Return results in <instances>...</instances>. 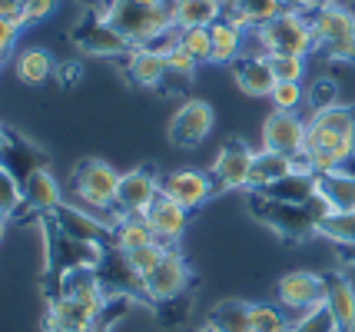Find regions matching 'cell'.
<instances>
[{
    "label": "cell",
    "instance_id": "obj_38",
    "mask_svg": "<svg viewBox=\"0 0 355 332\" xmlns=\"http://www.w3.org/2000/svg\"><path fill=\"white\" fill-rule=\"evenodd\" d=\"M269 57V67L276 73L279 83H302V73H306V57H295V53H266Z\"/></svg>",
    "mask_w": 355,
    "mask_h": 332
},
{
    "label": "cell",
    "instance_id": "obj_49",
    "mask_svg": "<svg viewBox=\"0 0 355 332\" xmlns=\"http://www.w3.org/2000/svg\"><path fill=\"white\" fill-rule=\"evenodd\" d=\"M3 150H7V127L0 123V157H3Z\"/></svg>",
    "mask_w": 355,
    "mask_h": 332
},
{
    "label": "cell",
    "instance_id": "obj_26",
    "mask_svg": "<svg viewBox=\"0 0 355 332\" xmlns=\"http://www.w3.org/2000/svg\"><path fill=\"white\" fill-rule=\"evenodd\" d=\"M213 37V64H232L243 53V40H246V27H239L230 17H219L209 27Z\"/></svg>",
    "mask_w": 355,
    "mask_h": 332
},
{
    "label": "cell",
    "instance_id": "obj_34",
    "mask_svg": "<svg viewBox=\"0 0 355 332\" xmlns=\"http://www.w3.org/2000/svg\"><path fill=\"white\" fill-rule=\"evenodd\" d=\"M309 123L312 127L332 130V133H342V137L355 140V110L352 107H345V103H336V107H329V110L312 113Z\"/></svg>",
    "mask_w": 355,
    "mask_h": 332
},
{
    "label": "cell",
    "instance_id": "obj_23",
    "mask_svg": "<svg viewBox=\"0 0 355 332\" xmlns=\"http://www.w3.org/2000/svg\"><path fill=\"white\" fill-rule=\"evenodd\" d=\"M0 163H3L17 180H24V176H31L33 170H44L46 157H44V150H40V146H33V143L24 140L17 130L7 127V150H3Z\"/></svg>",
    "mask_w": 355,
    "mask_h": 332
},
{
    "label": "cell",
    "instance_id": "obj_17",
    "mask_svg": "<svg viewBox=\"0 0 355 332\" xmlns=\"http://www.w3.org/2000/svg\"><path fill=\"white\" fill-rule=\"evenodd\" d=\"M230 70H232L236 87H239L246 96H269L279 83L266 53H239V57L230 64Z\"/></svg>",
    "mask_w": 355,
    "mask_h": 332
},
{
    "label": "cell",
    "instance_id": "obj_28",
    "mask_svg": "<svg viewBox=\"0 0 355 332\" xmlns=\"http://www.w3.org/2000/svg\"><path fill=\"white\" fill-rule=\"evenodd\" d=\"M259 193H266L269 200H282V203H309L315 196V173L312 170H293L289 176H282L279 183Z\"/></svg>",
    "mask_w": 355,
    "mask_h": 332
},
{
    "label": "cell",
    "instance_id": "obj_15",
    "mask_svg": "<svg viewBox=\"0 0 355 332\" xmlns=\"http://www.w3.org/2000/svg\"><path fill=\"white\" fill-rule=\"evenodd\" d=\"M96 276L103 286V296H130L143 302V276L130 266L126 253L120 250H103L96 263Z\"/></svg>",
    "mask_w": 355,
    "mask_h": 332
},
{
    "label": "cell",
    "instance_id": "obj_35",
    "mask_svg": "<svg viewBox=\"0 0 355 332\" xmlns=\"http://www.w3.org/2000/svg\"><path fill=\"white\" fill-rule=\"evenodd\" d=\"M150 309H153L156 322H159L163 329L183 326L186 316H189V309H193V292L186 289L183 296H176V299H166V302H156V306H150Z\"/></svg>",
    "mask_w": 355,
    "mask_h": 332
},
{
    "label": "cell",
    "instance_id": "obj_8",
    "mask_svg": "<svg viewBox=\"0 0 355 332\" xmlns=\"http://www.w3.org/2000/svg\"><path fill=\"white\" fill-rule=\"evenodd\" d=\"M186 289H189V266L176 246H166L163 259L143 276V302L156 306V302L183 296Z\"/></svg>",
    "mask_w": 355,
    "mask_h": 332
},
{
    "label": "cell",
    "instance_id": "obj_22",
    "mask_svg": "<svg viewBox=\"0 0 355 332\" xmlns=\"http://www.w3.org/2000/svg\"><path fill=\"white\" fill-rule=\"evenodd\" d=\"M315 193L325 200L329 213H349L355 209V173H345V170L315 173Z\"/></svg>",
    "mask_w": 355,
    "mask_h": 332
},
{
    "label": "cell",
    "instance_id": "obj_11",
    "mask_svg": "<svg viewBox=\"0 0 355 332\" xmlns=\"http://www.w3.org/2000/svg\"><path fill=\"white\" fill-rule=\"evenodd\" d=\"M306 133H309V123L295 110H272L263 120V150L293 157L299 163L306 153Z\"/></svg>",
    "mask_w": 355,
    "mask_h": 332
},
{
    "label": "cell",
    "instance_id": "obj_30",
    "mask_svg": "<svg viewBox=\"0 0 355 332\" xmlns=\"http://www.w3.org/2000/svg\"><path fill=\"white\" fill-rule=\"evenodd\" d=\"M249 309L252 302L223 299L206 313V326L213 332H249Z\"/></svg>",
    "mask_w": 355,
    "mask_h": 332
},
{
    "label": "cell",
    "instance_id": "obj_4",
    "mask_svg": "<svg viewBox=\"0 0 355 332\" xmlns=\"http://www.w3.org/2000/svg\"><path fill=\"white\" fill-rule=\"evenodd\" d=\"M252 33H256L259 53H295V57H306L309 50H315L312 20L302 10H282L279 17H272L263 27H256Z\"/></svg>",
    "mask_w": 355,
    "mask_h": 332
},
{
    "label": "cell",
    "instance_id": "obj_21",
    "mask_svg": "<svg viewBox=\"0 0 355 332\" xmlns=\"http://www.w3.org/2000/svg\"><path fill=\"white\" fill-rule=\"evenodd\" d=\"M80 299V302H103V286H100V276H96V266H77V269H67L60 276L57 289L46 296L50 299Z\"/></svg>",
    "mask_w": 355,
    "mask_h": 332
},
{
    "label": "cell",
    "instance_id": "obj_53",
    "mask_svg": "<svg viewBox=\"0 0 355 332\" xmlns=\"http://www.w3.org/2000/svg\"><path fill=\"white\" fill-rule=\"evenodd\" d=\"M100 3H110V0H100Z\"/></svg>",
    "mask_w": 355,
    "mask_h": 332
},
{
    "label": "cell",
    "instance_id": "obj_2",
    "mask_svg": "<svg viewBox=\"0 0 355 332\" xmlns=\"http://www.w3.org/2000/svg\"><path fill=\"white\" fill-rule=\"evenodd\" d=\"M107 17L133 47H146L159 33L176 27V3L173 0H110Z\"/></svg>",
    "mask_w": 355,
    "mask_h": 332
},
{
    "label": "cell",
    "instance_id": "obj_31",
    "mask_svg": "<svg viewBox=\"0 0 355 332\" xmlns=\"http://www.w3.org/2000/svg\"><path fill=\"white\" fill-rule=\"evenodd\" d=\"M17 80L20 83H27V87H40V83H46V80L53 77V60H50V53L40 47H31L24 50L20 57H17Z\"/></svg>",
    "mask_w": 355,
    "mask_h": 332
},
{
    "label": "cell",
    "instance_id": "obj_27",
    "mask_svg": "<svg viewBox=\"0 0 355 332\" xmlns=\"http://www.w3.org/2000/svg\"><path fill=\"white\" fill-rule=\"evenodd\" d=\"M282 10H289V7H286V0H236L223 17L236 20V24H239V27H246V30H256V27L269 24L272 17H279Z\"/></svg>",
    "mask_w": 355,
    "mask_h": 332
},
{
    "label": "cell",
    "instance_id": "obj_48",
    "mask_svg": "<svg viewBox=\"0 0 355 332\" xmlns=\"http://www.w3.org/2000/svg\"><path fill=\"white\" fill-rule=\"evenodd\" d=\"M339 263L342 266H355V246H339Z\"/></svg>",
    "mask_w": 355,
    "mask_h": 332
},
{
    "label": "cell",
    "instance_id": "obj_37",
    "mask_svg": "<svg viewBox=\"0 0 355 332\" xmlns=\"http://www.w3.org/2000/svg\"><path fill=\"white\" fill-rule=\"evenodd\" d=\"M180 47H183L196 64H213V37H209V27L180 30Z\"/></svg>",
    "mask_w": 355,
    "mask_h": 332
},
{
    "label": "cell",
    "instance_id": "obj_3",
    "mask_svg": "<svg viewBox=\"0 0 355 332\" xmlns=\"http://www.w3.org/2000/svg\"><path fill=\"white\" fill-rule=\"evenodd\" d=\"M306 17L312 20L315 47L329 60H342V64L355 60V10L336 0H319L312 10H306Z\"/></svg>",
    "mask_w": 355,
    "mask_h": 332
},
{
    "label": "cell",
    "instance_id": "obj_50",
    "mask_svg": "<svg viewBox=\"0 0 355 332\" xmlns=\"http://www.w3.org/2000/svg\"><path fill=\"white\" fill-rule=\"evenodd\" d=\"M7 220H10V216H3V213H0V239H3V233H7Z\"/></svg>",
    "mask_w": 355,
    "mask_h": 332
},
{
    "label": "cell",
    "instance_id": "obj_19",
    "mask_svg": "<svg viewBox=\"0 0 355 332\" xmlns=\"http://www.w3.org/2000/svg\"><path fill=\"white\" fill-rule=\"evenodd\" d=\"M186 213H189V209H183L180 203H173L166 193H159V196L153 200V206L146 209L143 220L150 222V229L156 233L159 243L176 246V239L183 236V229H186Z\"/></svg>",
    "mask_w": 355,
    "mask_h": 332
},
{
    "label": "cell",
    "instance_id": "obj_51",
    "mask_svg": "<svg viewBox=\"0 0 355 332\" xmlns=\"http://www.w3.org/2000/svg\"><path fill=\"white\" fill-rule=\"evenodd\" d=\"M189 332H213V329H209V326H206V322H202L200 329H189Z\"/></svg>",
    "mask_w": 355,
    "mask_h": 332
},
{
    "label": "cell",
    "instance_id": "obj_18",
    "mask_svg": "<svg viewBox=\"0 0 355 332\" xmlns=\"http://www.w3.org/2000/svg\"><path fill=\"white\" fill-rule=\"evenodd\" d=\"M103 302H80V299H50L46 306V332H87Z\"/></svg>",
    "mask_w": 355,
    "mask_h": 332
},
{
    "label": "cell",
    "instance_id": "obj_12",
    "mask_svg": "<svg viewBox=\"0 0 355 332\" xmlns=\"http://www.w3.org/2000/svg\"><path fill=\"white\" fill-rule=\"evenodd\" d=\"M63 203L60 196V183L53 180L50 170H33L31 176L20 180V206H17L14 220H46L57 206Z\"/></svg>",
    "mask_w": 355,
    "mask_h": 332
},
{
    "label": "cell",
    "instance_id": "obj_14",
    "mask_svg": "<svg viewBox=\"0 0 355 332\" xmlns=\"http://www.w3.org/2000/svg\"><path fill=\"white\" fill-rule=\"evenodd\" d=\"M276 299L279 306H286L293 313H309V309L325 302V276L306 272V269H293L276 283Z\"/></svg>",
    "mask_w": 355,
    "mask_h": 332
},
{
    "label": "cell",
    "instance_id": "obj_39",
    "mask_svg": "<svg viewBox=\"0 0 355 332\" xmlns=\"http://www.w3.org/2000/svg\"><path fill=\"white\" fill-rule=\"evenodd\" d=\"M306 103L312 107V113L336 107V103H339V83H336L332 77H319L309 90H306Z\"/></svg>",
    "mask_w": 355,
    "mask_h": 332
},
{
    "label": "cell",
    "instance_id": "obj_45",
    "mask_svg": "<svg viewBox=\"0 0 355 332\" xmlns=\"http://www.w3.org/2000/svg\"><path fill=\"white\" fill-rule=\"evenodd\" d=\"M17 30H20V24L0 17V60L10 53V47H14V40H17Z\"/></svg>",
    "mask_w": 355,
    "mask_h": 332
},
{
    "label": "cell",
    "instance_id": "obj_46",
    "mask_svg": "<svg viewBox=\"0 0 355 332\" xmlns=\"http://www.w3.org/2000/svg\"><path fill=\"white\" fill-rule=\"evenodd\" d=\"M24 3H27V0H0V17L24 27Z\"/></svg>",
    "mask_w": 355,
    "mask_h": 332
},
{
    "label": "cell",
    "instance_id": "obj_40",
    "mask_svg": "<svg viewBox=\"0 0 355 332\" xmlns=\"http://www.w3.org/2000/svg\"><path fill=\"white\" fill-rule=\"evenodd\" d=\"M289 332H336V319L329 313V306H315L309 313H302L299 322H293V329Z\"/></svg>",
    "mask_w": 355,
    "mask_h": 332
},
{
    "label": "cell",
    "instance_id": "obj_44",
    "mask_svg": "<svg viewBox=\"0 0 355 332\" xmlns=\"http://www.w3.org/2000/svg\"><path fill=\"white\" fill-rule=\"evenodd\" d=\"M53 7H57V0H27L24 3V24H37V20L50 17Z\"/></svg>",
    "mask_w": 355,
    "mask_h": 332
},
{
    "label": "cell",
    "instance_id": "obj_13",
    "mask_svg": "<svg viewBox=\"0 0 355 332\" xmlns=\"http://www.w3.org/2000/svg\"><path fill=\"white\" fill-rule=\"evenodd\" d=\"M216 123V113L206 100H186L170 120V143L180 150H196Z\"/></svg>",
    "mask_w": 355,
    "mask_h": 332
},
{
    "label": "cell",
    "instance_id": "obj_52",
    "mask_svg": "<svg viewBox=\"0 0 355 332\" xmlns=\"http://www.w3.org/2000/svg\"><path fill=\"white\" fill-rule=\"evenodd\" d=\"M232 3H236V0H223V7H226V10H230V7H232Z\"/></svg>",
    "mask_w": 355,
    "mask_h": 332
},
{
    "label": "cell",
    "instance_id": "obj_33",
    "mask_svg": "<svg viewBox=\"0 0 355 332\" xmlns=\"http://www.w3.org/2000/svg\"><path fill=\"white\" fill-rule=\"evenodd\" d=\"M153 243H159V239H156V233L150 229L146 220L116 222V250H120V253H133L139 246H153Z\"/></svg>",
    "mask_w": 355,
    "mask_h": 332
},
{
    "label": "cell",
    "instance_id": "obj_41",
    "mask_svg": "<svg viewBox=\"0 0 355 332\" xmlns=\"http://www.w3.org/2000/svg\"><path fill=\"white\" fill-rule=\"evenodd\" d=\"M17 206H20V180L0 163V213L14 216Z\"/></svg>",
    "mask_w": 355,
    "mask_h": 332
},
{
    "label": "cell",
    "instance_id": "obj_5",
    "mask_svg": "<svg viewBox=\"0 0 355 332\" xmlns=\"http://www.w3.org/2000/svg\"><path fill=\"white\" fill-rule=\"evenodd\" d=\"M116 186H120V173L110 166L107 159H80L70 173V190L80 203L93 209V213H103V220L110 222L113 213V200H116Z\"/></svg>",
    "mask_w": 355,
    "mask_h": 332
},
{
    "label": "cell",
    "instance_id": "obj_16",
    "mask_svg": "<svg viewBox=\"0 0 355 332\" xmlns=\"http://www.w3.org/2000/svg\"><path fill=\"white\" fill-rule=\"evenodd\" d=\"M159 193H166L173 203H180L183 209H200L213 196V186H209L206 170H173L159 180Z\"/></svg>",
    "mask_w": 355,
    "mask_h": 332
},
{
    "label": "cell",
    "instance_id": "obj_32",
    "mask_svg": "<svg viewBox=\"0 0 355 332\" xmlns=\"http://www.w3.org/2000/svg\"><path fill=\"white\" fill-rule=\"evenodd\" d=\"M315 236L332 239L336 246H355V209L349 213H329L319 220L315 226Z\"/></svg>",
    "mask_w": 355,
    "mask_h": 332
},
{
    "label": "cell",
    "instance_id": "obj_36",
    "mask_svg": "<svg viewBox=\"0 0 355 332\" xmlns=\"http://www.w3.org/2000/svg\"><path fill=\"white\" fill-rule=\"evenodd\" d=\"M293 322L279 313L276 306H266V302H256L249 309V332H289Z\"/></svg>",
    "mask_w": 355,
    "mask_h": 332
},
{
    "label": "cell",
    "instance_id": "obj_6",
    "mask_svg": "<svg viewBox=\"0 0 355 332\" xmlns=\"http://www.w3.org/2000/svg\"><path fill=\"white\" fill-rule=\"evenodd\" d=\"M70 44H73L83 57H126V53L133 50V44L110 24L107 3L90 7L87 14L80 17L77 27L70 30Z\"/></svg>",
    "mask_w": 355,
    "mask_h": 332
},
{
    "label": "cell",
    "instance_id": "obj_20",
    "mask_svg": "<svg viewBox=\"0 0 355 332\" xmlns=\"http://www.w3.org/2000/svg\"><path fill=\"white\" fill-rule=\"evenodd\" d=\"M325 306L336 319V332H355V286L349 276H325Z\"/></svg>",
    "mask_w": 355,
    "mask_h": 332
},
{
    "label": "cell",
    "instance_id": "obj_9",
    "mask_svg": "<svg viewBox=\"0 0 355 332\" xmlns=\"http://www.w3.org/2000/svg\"><path fill=\"white\" fill-rule=\"evenodd\" d=\"M50 220L67 239H77V243L96 246V250H116V226L107 220H96L93 213H83L77 206L60 203L50 213Z\"/></svg>",
    "mask_w": 355,
    "mask_h": 332
},
{
    "label": "cell",
    "instance_id": "obj_25",
    "mask_svg": "<svg viewBox=\"0 0 355 332\" xmlns=\"http://www.w3.org/2000/svg\"><path fill=\"white\" fill-rule=\"evenodd\" d=\"M293 170H299V163L293 157H282V153H272V150H259L252 157V166H249V190H266L279 183L282 176H289Z\"/></svg>",
    "mask_w": 355,
    "mask_h": 332
},
{
    "label": "cell",
    "instance_id": "obj_47",
    "mask_svg": "<svg viewBox=\"0 0 355 332\" xmlns=\"http://www.w3.org/2000/svg\"><path fill=\"white\" fill-rule=\"evenodd\" d=\"M53 73H57V80H60V87H73V83H77L80 80V67L77 64H63L60 70H53Z\"/></svg>",
    "mask_w": 355,
    "mask_h": 332
},
{
    "label": "cell",
    "instance_id": "obj_10",
    "mask_svg": "<svg viewBox=\"0 0 355 332\" xmlns=\"http://www.w3.org/2000/svg\"><path fill=\"white\" fill-rule=\"evenodd\" d=\"M252 150L243 140H226L223 150L216 153L213 166L206 170L209 173V186L213 196L219 193H232V190H249V166H252Z\"/></svg>",
    "mask_w": 355,
    "mask_h": 332
},
{
    "label": "cell",
    "instance_id": "obj_7",
    "mask_svg": "<svg viewBox=\"0 0 355 332\" xmlns=\"http://www.w3.org/2000/svg\"><path fill=\"white\" fill-rule=\"evenodd\" d=\"M159 180L163 176L156 173L153 163H143L137 170L120 176V186H116V200H113V213H110V222L123 220H143L146 209L153 206V200L159 196Z\"/></svg>",
    "mask_w": 355,
    "mask_h": 332
},
{
    "label": "cell",
    "instance_id": "obj_29",
    "mask_svg": "<svg viewBox=\"0 0 355 332\" xmlns=\"http://www.w3.org/2000/svg\"><path fill=\"white\" fill-rule=\"evenodd\" d=\"M176 3V27L189 30V27H213L219 17L226 14L223 0H173Z\"/></svg>",
    "mask_w": 355,
    "mask_h": 332
},
{
    "label": "cell",
    "instance_id": "obj_1",
    "mask_svg": "<svg viewBox=\"0 0 355 332\" xmlns=\"http://www.w3.org/2000/svg\"><path fill=\"white\" fill-rule=\"evenodd\" d=\"M246 206L263 226H269L276 236L289 239V243H302V239L315 236L319 220L329 216V206H325L319 193L312 196L309 203H282V200H269L259 190H249Z\"/></svg>",
    "mask_w": 355,
    "mask_h": 332
},
{
    "label": "cell",
    "instance_id": "obj_42",
    "mask_svg": "<svg viewBox=\"0 0 355 332\" xmlns=\"http://www.w3.org/2000/svg\"><path fill=\"white\" fill-rule=\"evenodd\" d=\"M163 253H166V243H153V246H139L133 253H126V259H130V266L137 269L139 276H146L163 259Z\"/></svg>",
    "mask_w": 355,
    "mask_h": 332
},
{
    "label": "cell",
    "instance_id": "obj_43",
    "mask_svg": "<svg viewBox=\"0 0 355 332\" xmlns=\"http://www.w3.org/2000/svg\"><path fill=\"white\" fill-rule=\"evenodd\" d=\"M269 100H272V110H295L306 100V90L299 83H276V90L269 94Z\"/></svg>",
    "mask_w": 355,
    "mask_h": 332
},
{
    "label": "cell",
    "instance_id": "obj_24",
    "mask_svg": "<svg viewBox=\"0 0 355 332\" xmlns=\"http://www.w3.org/2000/svg\"><path fill=\"white\" fill-rule=\"evenodd\" d=\"M126 60V77L133 87H159L163 77H166V60L163 53H156L153 47H133L123 57Z\"/></svg>",
    "mask_w": 355,
    "mask_h": 332
}]
</instances>
